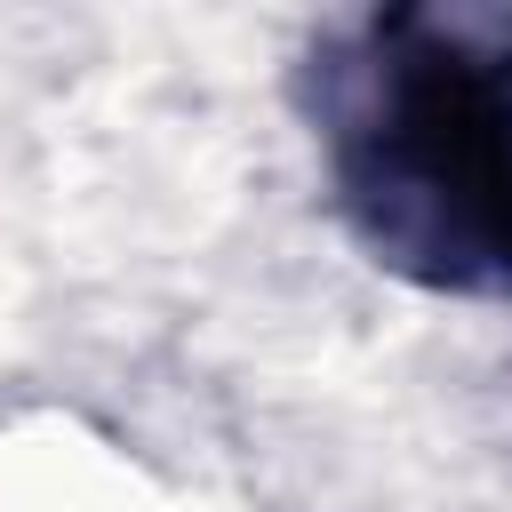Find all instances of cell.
Segmentation results:
<instances>
[{"label": "cell", "instance_id": "1", "mask_svg": "<svg viewBox=\"0 0 512 512\" xmlns=\"http://www.w3.org/2000/svg\"><path fill=\"white\" fill-rule=\"evenodd\" d=\"M328 152L344 208L384 264L432 288L512 296V16H368Z\"/></svg>", "mask_w": 512, "mask_h": 512}]
</instances>
